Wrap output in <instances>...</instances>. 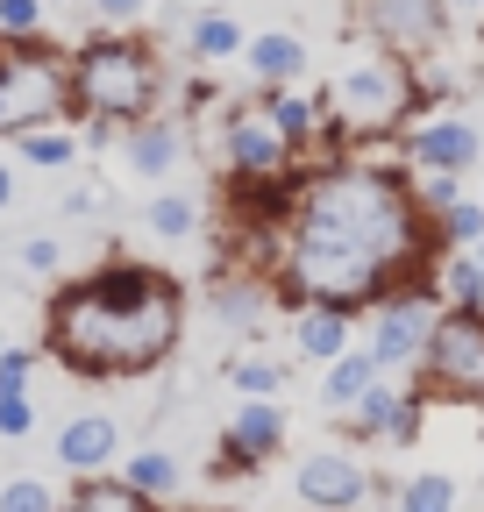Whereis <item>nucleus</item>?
Returning a JSON list of instances; mask_svg holds the SVG:
<instances>
[{
    "label": "nucleus",
    "mask_w": 484,
    "mask_h": 512,
    "mask_svg": "<svg viewBox=\"0 0 484 512\" xmlns=\"http://www.w3.org/2000/svg\"><path fill=\"white\" fill-rule=\"evenodd\" d=\"M435 221L420 214L413 178L392 164L335 157L292 192L285 221L271 228V285L292 306H378L392 285L435 271Z\"/></svg>",
    "instance_id": "obj_1"
},
{
    "label": "nucleus",
    "mask_w": 484,
    "mask_h": 512,
    "mask_svg": "<svg viewBox=\"0 0 484 512\" xmlns=\"http://www.w3.org/2000/svg\"><path fill=\"white\" fill-rule=\"evenodd\" d=\"M186 328V285L157 264H114L57 285L43 306V349L79 377H150Z\"/></svg>",
    "instance_id": "obj_2"
},
{
    "label": "nucleus",
    "mask_w": 484,
    "mask_h": 512,
    "mask_svg": "<svg viewBox=\"0 0 484 512\" xmlns=\"http://www.w3.org/2000/svg\"><path fill=\"white\" fill-rule=\"evenodd\" d=\"M157 100H164V64L143 36L107 29V36L72 50V114L79 121L129 128V121L157 114Z\"/></svg>",
    "instance_id": "obj_3"
},
{
    "label": "nucleus",
    "mask_w": 484,
    "mask_h": 512,
    "mask_svg": "<svg viewBox=\"0 0 484 512\" xmlns=\"http://www.w3.org/2000/svg\"><path fill=\"white\" fill-rule=\"evenodd\" d=\"M420 86H413V57H392V50H371V57H349L342 72L328 79L321 93V114L342 143H378V136H399L406 114H413Z\"/></svg>",
    "instance_id": "obj_4"
},
{
    "label": "nucleus",
    "mask_w": 484,
    "mask_h": 512,
    "mask_svg": "<svg viewBox=\"0 0 484 512\" xmlns=\"http://www.w3.org/2000/svg\"><path fill=\"white\" fill-rule=\"evenodd\" d=\"M413 392L435 406H484V306H442L413 356Z\"/></svg>",
    "instance_id": "obj_5"
},
{
    "label": "nucleus",
    "mask_w": 484,
    "mask_h": 512,
    "mask_svg": "<svg viewBox=\"0 0 484 512\" xmlns=\"http://www.w3.org/2000/svg\"><path fill=\"white\" fill-rule=\"evenodd\" d=\"M72 121V50L0 43V136Z\"/></svg>",
    "instance_id": "obj_6"
},
{
    "label": "nucleus",
    "mask_w": 484,
    "mask_h": 512,
    "mask_svg": "<svg viewBox=\"0 0 484 512\" xmlns=\"http://www.w3.org/2000/svg\"><path fill=\"white\" fill-rule=\"evenodd\" d=\"M435 313H442L435 271H420V278L392 285V292L371 306V356H378L385 370H413L420 342H428V328H435Z\"/></svg>",
    "instance_id": "obj_7"
},
{
    "label": "nucleus",
    "mask_w": 484,
    "mask_h": 512,
    "mask_svg": "<svg viewBox=\"0 0 484 512\" xmlns=\"http://www.w3.org/2000/svg\"><path fill=\"white\" fill-rule=\"evenodd\" d=\"M349 15L392 57H428L449 36V0H349Z\"/></svg>",
    "instance_id": "obj_8"
},
{
    "label": "nucleus",
    "mask_w": 484,
    "mask_h": 512,
    "mask_svg": "<svg viewBox=\"0 0 484 512\" xmlns=\"http://www.w3.org/2000/svg\"><path fill=\"white\" fill-rule=\"evenodd\" d=\"M221 178H292V143L278 136L264 100L221 114Z\"/></svg>",
    "instance_id": "obj_9"
},
{
    "label": "nucleus",
    "mask_w": 484,
    "mask_h": 512,
    "mask_svg": "<svg viewBox=\"0 0 484 512\" xmlns=\"http://www.w3.org/2000/svg\"><path fill=\"white\" fill-rule=\"evenodd\" d=\"M399 157L413 171H470L484 157V128L470 114H413L399 128Z\"/></svg>",
    "instance_id": "obj_10"
},
{
    "label": "nucleus",
    "mask_w": 484,
    "mask_h": 512,
    "mask_svg": "<svg viewBox=\"0 0 484 512\" xmlns=\"http://www.w3.org/2000/svg\"><path fill=\"white\" fill-rule=\"evenodd\" d=\"M278 448H285V406H271V399H242V406L228 413V427H221L214 477H242V470L271 463Z\"/></svg>",
    "instance_id": "obj_11"
},
{
    "label": "nucleus",
    "mask_w": 484,
    "mask_h": 512,
    "mask_svg": "<svg viewBox=\"0 0 484 512\" xmlns=\"http://www.w3.org/2000/svg\"><path fill=\"white\" fill-rule=\"evenodd\" d=\"M420 406H428V399H420L413 384H392V370H385L371 392L342 413V427H349V441H392V448H406L420 434Z\"/></svg>",
    "instance_id": "obj_12"
},
{
    "label": "nucleus",
    "mask_w": 484,
    "mask_h": 512,
    "mask_svg": "<svg viewBox=\"0 0 484 512\" xmlns=\"http://www.w3.org/2000/svg\"><path fill=\"white\" fill-rule=\"evenodd\" d=\"M371 498V470H363L349 448H314L299 463V505H335V512H356Z\"/></svg>",
    "instance_id": "obj_13"
},
{
    "label": "nucleus",
    "mask_w": 484,
    "mask_h": 512,
    "mask_svg": "<svg viewBox=\"0 0 484 512\" xmlns=\"http://www.w3.org/2000/svg\"><path fill=\"white\" fill-rule=\"evenodd\" d=\"M271 271H221L214 292H207V313L221 320L228 335H264V320H271Z\"/></svg>",
    "instance_id": "obj_14"
},
{
    "label": "nucleus",
    "mask_w": 484,
    "mask_h": 512,
    "mask_svg": "<svg viewBox=\"0 0 484 512\" xmlns=\"http://www.w3.org/2000/svg\"><path fill=\"white\" fill-rule=\"evenodd\" d=\"M57 463H65L72 484L114 470V463H121V427H114L107 413H79V420H65V427H57Z\"/></svg>",
    "instance_id": "obj_15"
},
{
    "label": "nucleus",
    "mask_w": 484,
    "mask_h": 512,
    "mask_svg": "<svg viewBox=\"0 0 484 512\" xmlns=\"http://www.w3.org/2000/svg\"><path fill=\"white\" fill-rule=\"evenodd\" d=\"M114 143H121V164H129V178H171L178 157H186V136H178V121H157V114L129 121Z\"/></svg>",
    "instance_id": "obj_16"
},
{
    "label": "nucleus",
    "mask_w": 484,
    "mask_h": 512,
    "mask_svg": "<svg viewBox=\"0 0 484 512\" xmlns=\"http://www.w3.org/2000/svg\"><path fill=\"white\" fill-rule=\"evenodd\" d=\"M349 342H356V313L349 306H321V299L292 306V349H299V363H335Z\"/></svg>",
    "instance_id": "obj_17"
},
{
    "label": "nucleus",
    "mask_w": 484,
    "mask_h": 512,
    "mask_svg": "<svg viewBox=\"0 0 484 512\" xmlns=\"http://www.w3.org/2000/svg\"><path fill=\"white\" fill-rule=\"evenodd\" d=\"M242 72H250L257 86H299V72H307V36L292 29H264L242 43Z\"/></svg>",
    "instance_id": "obj_18"
},
{
    "label": "nucleus",
    "mask_w": 484,
    "mask_h": 512,
    "mask_svg": "<svg viewBox=\"0 0 484 512\" xmlns=\"http://www.w3.org/2000/svg\"><path fill=\"white\" fill-rule=\"evenodd\" d=\"M321 370H328V377H321V406H328V413H349V406L385 377V363L371 356V342H363V349L349 342V349H342L335 363H321Z\"/></svg>",
    "instance_id": "obj_19"
},
{
    "label": "nucleus",
    "mask_w": 484,
    "mask_h": 512,
    "mask_svg": "<svg viewBox=\"0 0 484 512\" xmlns=\"http://www.w3.org/2000/svg\"><path fill=\"white\" fill-rule=\"evenodd\" d=\"M79 150H86V136L72 121L22 128V136H15V164H29V171H79Z\"/></svg>",
    "instance_id": "obj_20"
},
{
    "label": "nucleus",
    "mask_w": 484,
    "mask_h": 512,
    "mask_svg": "<svg viewBox=\"0 0 484 512\" xmlns=\"http://www.w3.org/2000/svg\"><path fill=\"white\" fill-rule=\"evenodd\" d=\"M114 477L129 491H143V498H157V505H171L178 491H186V463H178L171 448H136L129 463H114Z\"/></svg>",
    "instance_id": "obj_21"
},
{
    "label": "nucleus",
    "mask_w": 484,
    "mask_h": 512,
    "mask_svg": "<svg viewBox=\"0 0 484 512\" xmlns=\"http://www.w3.org/2000/svg\"><path fill=\"white\" fill-rule=\"evenodd\" d=\"M242 22L228 15V8H207V15H193V29H186V50H193V64H228V57H242Z\"/></svg>",
    "instance_id": "obj_22"
},
{
    "label": "nucleus",
    "mask_w": 484,
    "mask_h": 512,
    "mask_svg": "<svg viewBox=\"0 0 484 512\" xmlns=\"http://www.w3.org/2000/svg\"><path fill=\"white\" fill-rule=\"evenodd\" d=\"M65 512H164L157 498H143V491H129L114 470H100V477H79L72 484V505Z\"/></svg>",
    "instance_id": "obj_23"
},
{
    "label": "nucleus",
    "mask_w": 484,
    "mask_h": 512,
    "mask_svg": "<svg viewBox=\"0 0 484 512\" xmlns=\"http://www.w3.org/2000/svg\"><path fill=\"white\" fill-rule=\"evenodd\" d=\"M435 292H442V306H484V264H477V249H442L435 256Z\"/></svg>",
    "instance_id": "obj_24"
},
{
    "label": "nucleus",
    "mask_w": 484,
    "mask_h": 512,
    "mask_svg": "<svg viewBox=\"0 0 484 512\" xmlns=\"http://www.w3.org/2000/svg\"><path fill=\"white\" fill-rule=\"evenodd\" d=\"M143 221L164 242H186V235H200V200H193V192H157V200L143 207Z\"/></svg>",
    "instance_id": "obj_25"
},
{
    "label": "nucleus",
    "mask_w": 484,
    "mask_h": 512,
    "mask_svg": "<svg viewBox=\"0 0 484 512\" xmlns=\"http://www.w3.org/2000/svg\"><path fill=\"white\" fill-rule=\"evenodd\" d=\"M428 221H435V242H442V249H477V242H484V200H470V192H463L456 207L428 214Z\"/></svg>",
    "instance_id": "obj_26"
},
{
    "label": "nucleus",
    "mask_w": 484,
    "mask_h": 512,
    "mask_svg": "<svg viewBox=\"0 0 484 512\" xmlns=\"http://www.w3.org/2000/svg\"><path fill=\"white\" fill-rule=\"evenodd\" d=\"M456 477L449 470H420V477H406V491H399V512H456Z\"/></svg>",
    "instance_id": "obj_27"
},
{
    "label": "nucleus",
    "mask_w": 484,
    "mask_h": 512,
    "mask_svg": "<svg viewBox=\"0 0 484 512\" xmlns=\"http://www.w3.org/2000/svg\"><path fill=\"white\" fill-rule=\"evenodd\" d=\"M228 384H235V399H278L285 363H278V356H235V363H228Z\"/></svg>",
    "instance_id": "obj_28"
},
{
    "label": "nucleus",
    "mask_w": 484,
    "mask_h": 512,
    "mask_svg": "<svg viewBox=\"0 0 484 512\" xmlns=\"http://www.w3.org/2000/svg\"><path fill=\"white\" fill-rule=\"evenodd\" d=\"M50 8L43 0H0V43H43Z\"/></svg>",
    "instance_id": "obj_29"
},
{
    "label": "nucleus",
    "mask_w": 484,
    "mask_h": 512,
    "mask_svg": "<svg viewBox=\"0 0 484 512\" xmlns=\"http://www.w3.org/2000/svg\"><path fill=\"white\" fill-rule=\"evenodd\" d=\"M0 512H65V498H57L43 477H8L0 484Z\"/></svg>",
    "instance_id": "obj_30"
},
{
    "label": "nucleus",
    "mask_w": 484,
    "mask_h": 512,
    "mask_svg": "<svg viewBox=\"0 0 484 512\" xmlns=\"http://www.w3.org/2000/svg\"><path fill=\"white\" fill-rule=\"evenodd\" d=\"M413 200H420V214L456 207V200H463V171H420V178H413Z\"/></svg>",
    "instance_id": "obj_31"
},
{
    "label": "nucleus",
    "mask_w": 484,
    "mask_h": 512,
    "mask_svg": "<svg viewBox=\"0 0 484 512\" xmlns=\"http://www.w3.org/2000/svg\"><path fill=\"white\" fill-rule=\"evenodd\" d=\"M15 256H22V271H36V278H57V271H65V242H57V235H29Z\"/></svg>",
    "instance_id": "obj_32"
},
{
    "label": "nucleus",
    "mask_w": 484,
    "mask_h": 512,
    "mask_svg": "<svg viewBox=\"0 0 484 512\" xmlns=\"http://www.w3.org/2000/svg\"><path fill=\"white\" fill-rule=\"evenodd\" d=\"M29 434H36L29 392H0V441H29Z\"/></svg>",
    "instance_id": "obj_33"
},
{
    "label": "nucleus",
    "mask_w": 484,
    "mask_h": 512,
    "mask_svg": "<svg viewBox=\"0 0 484 512\" xmlns=\"http://www.w3.org/2000/svg\"><path fill=\"white\" fill-rule=\"evenodd\" d=\"M29 377H36V349H0V392H29Z\"/></svg>",
    "instance_id": "obj_34"
},
{
    "label": "nucleus",
    "mask_w": 484,
    "mask_h": 512,
    "mask_svg": "<svg viewBox=\"0 0 484 512\" xmlns=\"http://www.w3.org/2000/svg\"><path fill=\"white\" fill-rule=\"evenodd\" d=\"M86 8H93L107 29H136V22L150 15V0H86Z\"/></svg>",
    "instance_id": "obj_35"
},
{
    "label": "nucleus",
    "mask_w": 484,
    "mask_h": 512,
    "mask_svg": "<svg viewBox=\"0 0 484 512\" xmlns=\"http://www.w3.org/2000/svg\"><path fill=\"white\" fill-rule=\"evenodd\" d=\"M100 207H107L100 185H72V192H65V214H100Z\"/></svg>",
    "instance_id": "obj_36"
},
{
    "label": "nucleus",
    "mask_w": 484,
    "mask_h": 512,
    "mask_svg": "<svg viewBox=\"0 0 484 512\" xmlns=\"http://www.w3.org/2000/svg\"><path fill=\"white\" fill-rule=\"evenodd\" d=\"M15 192H22V178H15V164H0V214L15 207Z\"/></svg>",
    "instance_id": "obj_37"
},
{
    "label": "nucleus",
    "mask_w": 484,
    "mask_h": 512,
    "mask_svg": "<svg viewBox=\"0 0 484 512\" xmlns=\"http://www.w3.org/2000/svg\"><path fill=\"white\" fill-rule=\"evenodd\" d=\"M470 8H484V0H449V15H470Z\"/></svg>",
    "instance_id": "obj_38"
},
{
    "label": "nucleus",
    "mask_w": 484,
    "mask_h": 512,
    "mask_svg": "<svg viewBox=\"0 0 484 512\" xmlns=\"http://www.w3.org/2000/svg\"><path fill=\"white\" fill-rule=\"evenodd\" d=\"M307 512H335V505H307Z\"/></svg>",
    "instance_id": "obj_39"
},
{
    "label": "nucleus",
    "mask_w": 484,
    "mask_h": 512,
    "mask_svg": "<svg viewBox=\"0 0 484 512\" xmlns=\"http://www.w3.org/2000/svg\"><path fill=\"white\" fill-rule=\"evenodd\" d=\"M477 264H484V242H477Z\"/></svg>",
    "instance_id": "obj_40"
},
{
    "label": "nucleus",
    "mask_w": 484,
    "mask_h": 512,
    "mask_svg": "<svg viewBox=\"0 0 484 512\" xmlns=\"http://www.w3.org/2000/svg\"><path fill=\"white\" fill-rule=\"evenodd\" d=\"M0 349H8V335H0Z\"/></svg>",
    "instance_id": "obj_41"
}]
</instances>
